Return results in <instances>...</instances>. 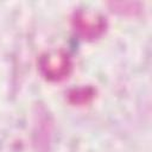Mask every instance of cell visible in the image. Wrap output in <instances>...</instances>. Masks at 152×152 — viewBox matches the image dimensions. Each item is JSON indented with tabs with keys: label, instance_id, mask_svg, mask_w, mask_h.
<instances>
[{
	"label": "cell",
	"instance_id": "6da1fadb",
	"mask_svg": "<svg viewBox=\"0 0 152 152\" xmlns=\"http://www.w3.org/2000/svg\"><path fill=\"white\" fill-rule=\"evenodd\" d=\"M40 74L51 82H61L69 77L72 62L69 53L62 49L50 50L43 53L38 62Z\"/></svg>",
	"mask_w": 152,
	"mask_h": 152
},
{
	"label": "cell",
	"instance_id": "7a4b0ae2",
	"mask_svg": "<svg viewBox=\"0 0 152 152\" xmlns=\"http://www.w3.org/2000/svg\"><path fill=\"white\" fill-rule=\"evenodd\" d=\"M74 30L84 40H96L102 37L107 30V20L101 14H94L83 10H77L71 19Z\"/></svg>",
	"mask_w": 152,
	"mask_h": 152
},
{
	"label": "cell",
	"instance_id": "3957f363",
	"mask_svg": "<svg viewBox=\"0 0 152 152\" xmlns=\"http://www.w3.org/2000/svg\"><path fill=\"white\" fill-rule=\"evenodd\" d=\"M96 95V90L91 86H83V87H77L72 88L68 91V101L71 104L75 106H83L88 104L89 102L93 101V99Z\"/></svg>",
	"mask_w": 152,
	"mask_h": 152
},
{
	"label": "cell",
	"instance_id": "277c9868",
	"mask_svg": "<svg viewBox=\"0 0 152 152\" xmlns=\"http://www.w3.org/2000/svg\"><path fill=\"white\" fill-rule=\"evenodd\" d=\"M109 5L113 11L125 15H134L141 11V6L138 2H110Z\"/></svg>",
	"mask_w": 152,
	"mask_h": 152
}]
</instances>
